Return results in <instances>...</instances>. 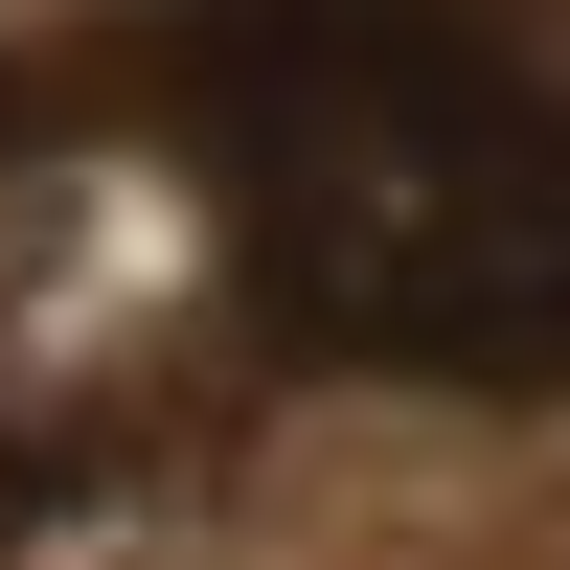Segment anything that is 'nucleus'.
Here are the masks:
<instances>
[{
  "instance_id": "obj_1",
  "label": "nucleus",
  "mask_w": 570,
  "mask_h": 570,
  "mask_svg": "<svg viewBox=\"0 0 570 570\" xmlns=\"http://www.w3.org/2000/svg\"><path fill=\"white\" fill-rule=\"evenodd\" d=\"M228 252L320 365L570 389V91L456 0H206L183 23Z\"/></svg>"
}]
</instances>
